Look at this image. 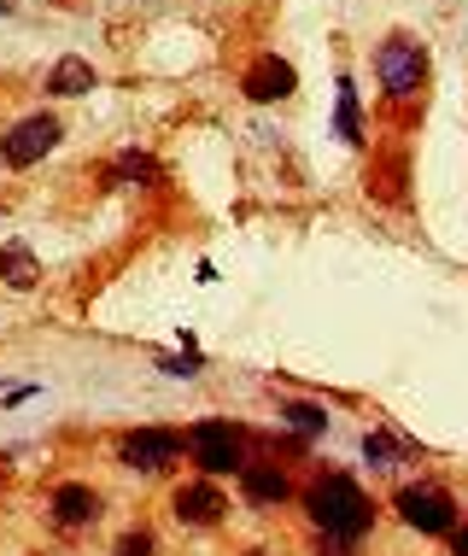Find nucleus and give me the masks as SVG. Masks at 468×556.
<instances>
[{"label":"nucleus","instance_id":"obj_1","mask_svg":"<svg viewBox=\"0 0 468 556\" xmlns=\"http://www.w3.org/2000/svg\"><path fill=\"white\" fill-rule=\"evenodd\" d=\"M299 504H305L311 528H316V533H328V539H352V545H364L369 528H375V504H369V492L357 486L352 475H340V469L311 475V486L299 492Z\"/></svg>","mask_w":468,"mask_h":556},{"label":"nucleus","instance_id":"obj_2","mask_svg":"<svg viewBox=\"0 0 468 556\" xmlns=\"http://www.w3.org/2000/svg\"><path fill=\"white\" fill-rule=\"evenodd\" d=\"M188 457H193V469H200L205 480H223V475H235L246 469V428L240 422H223V416H205V422H193L188 428Z\"/></svg>","mask_w":468,"mask_h":556},{"label":"nucleus","instance_id":"obj_3","mask_svg":"<svg viewBox=\"0 0 468 556\" xmlns=\"http://www.w3.org/2000/svg\"><path fill=\"white\" fill-rule=\"evenodd\" d=\"M392 509H399V521L416 528L421 539H451L463 528V509L440 480H410V486H399L392 492Z\"/></svg>","mask_w":468,"mask_h":556},{"label":"nucleus","instance_id":"obj_4","mask_svg":"<svg viewBox=\"0 0 468 556\" xmlns=\"http://www.w3.org/2000/svg\"><path fill=\"white\" fill-rule=\"evenodd\" d=\"M375 77H381L387 100H416L428 88V48L416 36H387L375 53Z\"/></svg>","mask_w":468,"mask_h":556},{"label":"nucleus","instance_id":"obj_5","mask_svg":"<svg viewBox=\"0 0 468 556\" xmlns=\"http://www.w3.org/2000/svg\"><path fill=\"white\" fill-rule=\"evenodd\" d=\"M188 457V433L176 428H129L117 440V469H135V475H164Z\"/></svg>","mask_w":468,"mask_h":556},{"label":"nucleus","instance_id":"obj_6","mask_svg":"<svg viewBox=\"0 0 468 556\" xmlns=\"http://www.w3.org/2000/svg\"><path fill=\"white\" fill-rule=\"evenodd\" d=\"M59 141H65L59 117H53V112H36V117H24V124L12 129V135H0V164H12V170H29V164L48 159Z\"/></svg>","mask_w":468,"mask_h":556},{"label":"nucleus","instance_id":"obj_7","mask_svg":"<svg viewBox=\"0 0 468 556\" xmlns=\"http://www.w3.org/2000/svg\"><path fill=\"white\" fill-rule=\"evenodd\" d=\"M170 516L193 533H211V528H223V516H229V498H223L217 480L200 475V480H182V486L170 492Z\"/></svg>","mask_w":468,"mask_h":556},{"label":"nucleus","instance_id":"obj_8","mask_svg":"<svg viewBox=\"0 0 468 556\" xmlns=\"http://www.w3.org/2000/svg\"><path fill=\"white\" fill-rule=\"evenodd\" d=\"M105 516V498L88 480H59V486L48 492V521L59 533H83V528H94V521Z\"/></svg>","mask_w":468,"mask_h":556},{"label":"nucleus","instance_id":"obj_9","mask_svg":"<svg viewBox=\"0 0 468 556\" xmlns=\"http://www.w3.org/2000/svg\"><path fill=\"white\" fill-rule=\"evenodd\" d=\"M299 88V71L287 65L281 53H258L246 71H240V94L252 100V106H269V100H287Z\"/></svg>","mask_w":468,"mask_h":556},{"label":"nucleus","instance_id":"obj_10","mask_svg":"<svg viewBox=\"0 0 468 556\" xmlns=\"http://www.w3.org/2000/svg\"><path fill=\"white\" fill-rule=\"evenodd\" d=\"M240 498L252 509H281L293 498V480H287L281 463H246V469H240Z\"/></svg>","mask_w":468,"mask_h":556},{"label":"nucleus","instance_id":"obj_11","mask_svg":"<svg viewBox=\"0 0 468 556\" xmlns=\"http://www.w3.org/2000/svg\"><path fill=\"white\" fill-rule=\"evenodd\" d=\"M0 281L18 288V293H29L41 281V264H36V252H29L24 240H7V247H0Z\"/></svg>","mask_w":468,"mask_h":556},{"label":"nucleus","instance_id":"obj_12","mask_svg":"<svg viewBox=\"0 0 468 556\" xmlns=\"http://www.w3.org/2000/svg\"><path fill=\"white\" fill-rule=\"evenodd\" d=\"M364 457H369V469H399V463H410L416 457V445L410 440H399V433H387V428H369L364 433Z\"/></svg>","mask_w":468,"mask_h":556},{"label":"nucleus","instance_id":"obj_13","mask_svg":"<svg viewBox=\"0 0 468 556\" xmlns=\"http://www.w3.org/2000/svg\"><path fill=\"white\" fill-rule=\"evenodd\" d=\"M100 77H94V65H88V59H59V65L48 71V94H59V100H71V94H88V88H94Z\"/></svg>","mask_w":468,"mask_h":556},{"label":"nucleus","instance_id":"obj_14","mask_svg":"<svg viewBox=\"0 0 468 556\" xmlns=\"http://www.w3.org/2000/svg\"><path fill=\"white\" fill-rule=\"evenodd\" d=\"M112 176H117V182H135V188L164 182V170H159V159H153V153H124V159L112 164Z\"/></svg>","mask_w":468,"mask_h":556},{"label":"nucleus","instance_id":"obj_15","mask_svg":"<svg viewBox=\"0 0 468 556\" xmlns=\"http://www.w3.org/2000/svg\"><path fill=\"white\" fill-rule=\"evenodd\" d=\"M281 422L311 440V433H328V410H322V404H305V399H287L281 404Z\"/></svg>","mask_w":468,"mask_h":556},{"label":"nucleus","instance_id":"obj_16","mask_svg":"<svg viewBox=\"0 0 468 556\" xmlns=\"http://www.w3.org/2000/svg\"><path fill=\"white\" fill-rule=\"evenodd\" d=\"M334 129H340V141H364V106H357V88L352 83H340V106H334Z\"/></svg>","mask_w":468,"mask_h":556},{"label":"nucleus","instance_id":"obj_17","mask_svg":"<svg viewBox=\"0 0 468 556\" xmlns=\"http://www.w3.org/2000/svg\"><path fill=\"white\" fill-rule=\"evenodd\" d=\"M112 556H159V539L147 533V528H129L124 539H117V551Z\"/></svg>","mask_w":468,"mask_h":556},{"label":"nucleus","instance_id":"obj_18","mask_svg":"<svg viewBox=\"0 0 468 556\" xmlns=\"http://www.w3.org/2000/svg\"><path fill=\"white\" fill-rule=\"evenodd\" d=\"M316 556H357L352 539H328V533H316Z\"/></svg>","mask_w":468,"mask_h":556},{"label":"nucleus","instance_id":"obj_19","mask_svg":"<svg viewBox=\"0 0 468 556\" xmlns=\"http://www.w3.org/2000/svg\"><path fill=\"white\" fill-rule=\"evenodd\" d=\"M159 369H164V375H188V381H193V375H200V357H193V352H188V357H164Z\"/></svg>","mask_w":468,"mask_h":556},{"label":"nucleus","instance_id":"obj_20","mask_svg":"<svg viewBox=\"0 0 468 556\" xmlns=\"http://www.w3.org/2000/svg\"><path fill=\"white\" fill-rule=\"evenodd\" d=\"M451 556H468V528H457V533H451Z\"/></svg>","mask_w":468,"mask_h":556},{"label":"nucleus","instance_id":"obj_21","mask_svg":"<svg viewBox=\"0 0 468 556\" xmlns=\"http://www.w3.org/2000/svg\"><path fill=\"white\" fill-rule=\"evenodd\" d=\"M240 556H269V551H240Z\"/></svg>","mask_w":468,"mask_h":556}]
</instances>
